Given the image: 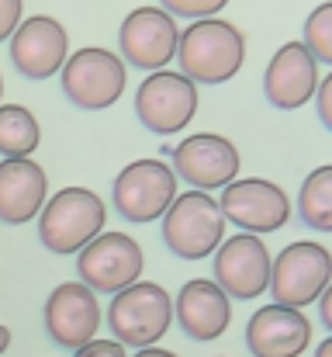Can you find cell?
Instances as JSON below:
<instances>
[{
	"mask_svg": "<svg viewBox=\"0 0 332 357\" xmlns=\"http://www.w3.org/2000/svg\"><path fill=\"white\" fill-rule=\"evenodd\" d=\"M177 45H180V28L173 14H166L163 7H135L118 28L121 59L149 73L177 59Z\"/></svg>",
	"mask_w": 332,
	"mask_h": 357,
	"instance_id": "11",
	"label": "cell"
},
{
	"mask_svg": "<svg viewBox=\"0 0 332 357\" xmlns=\"http://www.w3.org/2000/svg\"><path fill=\"white\" fill-rule=\"evenodd\" d=\"M10 59H14L21 77L49 80L70 59V35L56 17L35 14V17L21 21L17 31L10 35Z\"/></svg>",
	"mask_w": 332,
	"mask_h": 357,
	"instance_id": "15",
	"label": "cell"
},
{
	"mask_svg": "<svg viewBox=\"0 0 332 357\" xmlns=\"http://www.w3.org/2000/svg\"><path fill=\"white\" fill-rule=\"evenodd\" d=\"M319 316H322V323H326V330H329V337H332V284L319 298Z\"/></svg>",
	"mask_w": 332,
	"mask_h": 357,
	"instance_id": "27",
	"label": "cell"
},
{
	"mask_svg": "<svg viewBox=\"0 0 332 357\" xmlns=\"http://www.w3.org/2000/svg\"><path fill=\"white\" fill-rule=\"evenodd\" d=\"M308 52L319 59V63H329L332 66V0L319 3L308 17H305V38Z\"/></svg>",
	"mask_w": 332,
	"mask_h": 357,
	"instance_id": "22",
	"label": "cell"
},
{
	"mask_svg": "<svg viewBox=\"0 0 332 357\" xmlns=\"http://www.w3.org/2000/svg\"><path fill=\"white\" fill-rule=\"evenodd\" d=\"M108 219L104 202L90 188H63L38 212V239L49 253H80L90 239L101 236Z\"/></svg>",
	"mask_w": 332,
	"mask_h": 357,
	"instance_id": "2",
	"label": "cell"
},
{
	"mask_svg": "<svg viewBox=\"0 0 332 357\" xmlns=\"http://www.w3.org/2000/svg\"><path fill=\"white\" fill-rule=\"evenodd\" d=\"M7 347H10V330H7V326H0V354H3Z\"/></svg>",
	"mask_w": 332,
	"mask_h": 357,
	"instance_id": "29",
	"label": "cell"
},
{
	"mask_svg": "<svg viewBox=\"0 0 332 357\" xmlns=\"http://www.w3.org/2000/svg\"><path fill=\"white\" fill-rule=\"evenodd\" d=\"M21 7H24V0H0V42L17 31V24H21Z\"/></svg>",
	"mask_w": 332,
	"mask_h": 357,
	"instance_id": "25",
	"label": "cell"
},
{
	"mask_svg": "<svg viewBox=\"0 0 332 357\" xmlns=\"http://www.w3.org/2000/svg\"><path fill=\"white\" fill-rule=\"evenodd\" d=\"M38 139H42V128H38V119L28 108L0 105V153L7 160L31 156L38 149Z\"/></svg>",
	"mask_w": 332,
	"mask_h": 357,
	"instance_id": "21",
	"label": "cell"
},
{
	"mask_svg": "<svg viewBox=\"0 0 332 357\" xmlns=\"http://www.w3.org/2000/svg\"><path fill=\"white\" fill-rule=\"evenodd\" d=\"M173 319L198 344L219 340L221 333L228 330V323H232V298L221 291L215 281L194 278L173 298Z\"/></svg>",
	"mask_w": 332,
	"mask_h": 357,
	"instance_id": "18",
	"label": "cell"
},
{
	"mask_svg": "<svg viewBox=\"0 0 332 357\" xmlns=\"http://www.w3.org/2000/svg\"><path fill=\"white\" fill-rule=\"evenodd\" d=\"M142 267H145L142 246L128 233H101L77 257L80 281L97 295H118L128 284L142 281Z\"/></svg>",
	"mask_w": 332,
	"mask_h": 357,
	"instance_id": "8",
	"label": "cell"
},
{
	"mask_svg": "<svg viewBox=\"0 0 332 357\" xmlns=\"http://www.w3.org/2000/svg\"><path fill=\"white\" fill-rule=\"evenodd\" d=\"M315 357H332V337H329V340H322V344H319V351H315Z\"/></svg>",
	"mask_w": 332,
	"mask_h": 357,
	"instance_id": "30",
	"label": "cell"
},
{
	"mask_svg": "<svg viewBox=\"0 0 332 357\" xmlns=\"http://www.w3.org/2000/svg\"><path fill=\"white\" fill-rule=\"evenodd\" d=\"M173 174L180 181H187L194 191H215L228 188L239 177V149L235 142H228L225 135L215 132H194L184 142L173 146Z\"/></svg>",
	"mask_w": 332,
	"mask_h": 357,
	"instance_id": "12",
	"label": "cell"
},
{
	"mask_svg": "<svg viewBox=\"0 0 332 357\" xmlns=\"http://www.w3.org/2000/svg\"><path fill=\"white\" fill-rule=\"evenodd\" d=\"M166 14L173 17H191V21H205V17H215L228 0H159Z\"/></svg>",
	"mask_w": 332,
	"mask_h": 357,
	"instance_id": "23",
	"label": "cell"
},
{
	"mask_svg": "<svg viewBox=\"0 0 332 357\" xmlns=\"http://www.w3.org/2000/svg\"><path fill=\"white\" fill-rule=\"evenodd\" d=\"M108 326L111 337L125 347H156L173 326V298L156 281H135L111 298Z\"/></svg>",
	"mask_w": 332,
	"mask_h": 357,
	"instance_id": "3",
	"label": "cell"
},
{
	"mask_svg": "<svg viewBox=\"0 0 332 357\" xmlns=\"http://www.w3.org/2000/svg\"><path fill=\"white\" fill-rule=\"evenodd\" d=\"M312 344V323L301 309L263 305L246 323V347L253 357H301Z\"/></svg>",
	"mask_w": 332,
	"mask_h": 357,
	"instance_id": "17",
	"label": "cell"
},
{
	"mask_svg": "<svg viewBox=\"0 0 332 357\" xmlns=\"http://www.w3.org/2000/svg\"><path fill=\"white\" fill-rule=\"evenodd\" d=\"M332 284V253L322 243L298 239L287 243L274 267H270V295L277 305L305 309L322 298V291Z\"/></svg>",
	"mask_w": 332,
	"mask_h": 357,
	"instance_id": "4",
	"label": "cell"
},
{
	"mask_svg": "<svg viewBox=\"0 0 332 357\" xmlns=\"http://www.w3.org/2000/svg\"><path fill=\"white\" fill-rule=\"evenodd\" d=\"M73 357H128V354H125V344H118L111 337H94L90 344L73 351Z\"/></svg>",
	"mask_w": 332,
	"mask_h": 357,
	"instance_id": "24",
	"label": "cell"
},
{
	"mask_svg": "<svg viewBox=\"0 0 332 357\" xmlns=\"http://www.w3.org/2000/svg\"><path fill=\"white\" fill-rule=\"evenodd\" d=\"M45 195H49L45 170L31 156L0 163V222L3 226L31 222L45 208V202H49Z\"/></svg>",
	"mask_w": 332,
	"mask_h": 357,
	"instance_id": "19",
	"label": "cell"
},
{
	"mask_svg": "<svg viewBox=\"0 0 332 357\" xmlns=\"http://www.w3.org/2000/svg\"><path fill=\"white\" fill-rule=\"evenodd\" d=\"M270 267H274V257L267 243L253 233L221 239V246L215 250V284L228 298L249 302L270 291Z\"/></svg>",
	"mask_w": 332,
	"mask_h": 357,
	"instance_id": "13",
	"label": "cell"
},
{
	"mask_svg": "<svg viewBox=\"0 0 332 357\" xmlns=\"http://www.w3.org/2000/svg\"><path fill=\"white\" fill-rule=\"evenodd\" d=\"M298 215L305 226L332 233V163L315 167L305 181H301V195H298Z\"/></svg>",
	"mask_w": 332,
	"mask_h": 357,
	"instance_id": "20",
	"label": "cell"
},
{
	"mask_svg": "<svg viewBox=\"0 0 332 357\" xmlns=\"http://www.w3.org/2000/svg\"><path fill=\"white\" fill-rule=\"evenodd\" d=\"M219 205L225 222H232L253 236L277 233L291 219V198L284 195L280 184H274L267 177H246V181L235 177L228 188H221Z\"/></svg>",
	"mask_w": 332,
	"mask_h": 357,
	"instance_id": "10",
	"label": "cell"
},
{
	"mask_svg": "<svg viewBox=\"0 0 332 357\" xmlns=\"http://www.w3.org/2000/svg\"><path fill=\"white\" fill-rule=\"evenodd\" d=\"M101 302L97 291H90L84 281H66L56 284V291L45 298V330L49 340H56L66 351H80L90 344L101 330Z\"/></svg>",
	"mask_w": 332,
	"mask_h": 357,
	"instance_id": "14",
	"label": "cell"
},
{
	"mask_svg": "<svg viewBox=\"0 0 332 357\" xmlns=\"http://www.w3.org/2000/svg\"><path fill=\"white\" fill-rule=\"evenodd\" d=\"M0 94H3V77H0Z\"/></svg>",
	"mask_w": 332,
	"mask_h": 357,
	"instance_id": "31",
	"label": "cell"
},
{
	"mask_svg": "<svg viewBox=\"0 0 332 357\" xmlns=\"http://www.w3.org/2000/svg\"><path fill=\"white\" fill-rule=\"evenodd\" d=\"M242 59H246V38L235 24L221 17L194 21L187 31H180L177 63H180V73L194 84L215 87L232 80L242 70Z\"/></svg>",
	"mask_w": 332,
	"mask_h": 357,
	"instance_id": "1",
	"label": "cell"
},
{
	"mask_svg": "<svg viewBox=\"0 0 332 357\" xmlns=\"http://www.w3.org/2000/svg\"><path fill=\"white\" fill-rule=\"evenodd\" d=\"M315 105H319V119L322 125L332 132V73L326 80H319V91H315Z\"/></svg>",
	"mask_w": 332,
	"mask_h": 357,
	"instance_id": "26",
	"label": "cell"
},
{
	"mask_svg": "<svg viewBox=\"0 0 332 357\" xmlns=\"http://www.w3.org/2000/svg\"><path fill=\"white\" fill-rule=\"evenodd\" d=\"M135 115L156 135L184 132L198 115V84L173 70H156L139 84Z\"/></svg>",
	"mask_w": 332,
	"mask_h": 357,
	"instance_id": "9",
	"label": "cell"
},
{
	"mask_svg": "<svg viewBox=\"0 0 332 357\" xmlns=\"http://www.w3.org/2000/svg\"><path fill=\"white\" fill-rule=\"evenodd\" d=\"M177 198V174L163 160H135L114 177V212L125 222H156Z\"/></svg>",
	"mask_w": 332,
	"mask_h": 357,
	"instance_id": "6",
	"label": "cell"
},
{
	"mask_svg": "<svg viewBox=\"0 0 332 357\" xmlns=\"http://www.w3.org/2000/svg\"><path fill=\"white\" fill-rule=\"evenodd\" d=\"M125 59L111 49L87 45L73 52L63 66V91L84 112H104L125 91Z\"/></svg>",
	"mask_w": 332,
	"mask_h": 357,
	"instance_id": "7",
	"label": "cell"
},
{
	"mask_svg": "<svg viewBox=\"0 0 332 357\" xmlns=\"http://www.w3.org/2000/svg\"><path fill=\"white\" fill-rule=\"evenodd\" d=\"M132 357H177V354L166 351V347H145V351H135Z\"/></svg>",
	"mask_w": 332,
	"mask_h": 357,
	"instance_id": "28",
	"label": "cell"
},
{
	"mask_svg": "<svg viewBox=\"0 0 332 357\" xmlns=\"http://www.w3.org/2000/svg\"><path fill=\"white\" fill-rule=\"evenodd\" d=\"M319 91V59L305 42H287L274 52L263 73V94L277 112L305 108Z\"/></svg>",
	"mask_w": 332,
	"mask_h": 357,
	"instance_id": "16",
	"label": "cell"
},
{
	"mask_svg": "<svg viewBox=\"0 0 332 357\" xmlns=\"http://www.w3.org/2000/svg\"><path fill=\"white\" fill-rule=\"evenodd\" d=\"M221 233H225V215L219 198H212L208 191L191 188L187 195H177L163 215V243L170 253L184 260H201L215 253L221 246Z\"/></svg>",
	"mask_w": 332,
	"mask_h": 357,
	"instance_id": "5",
	"label": "cell"
}]
</instances>
